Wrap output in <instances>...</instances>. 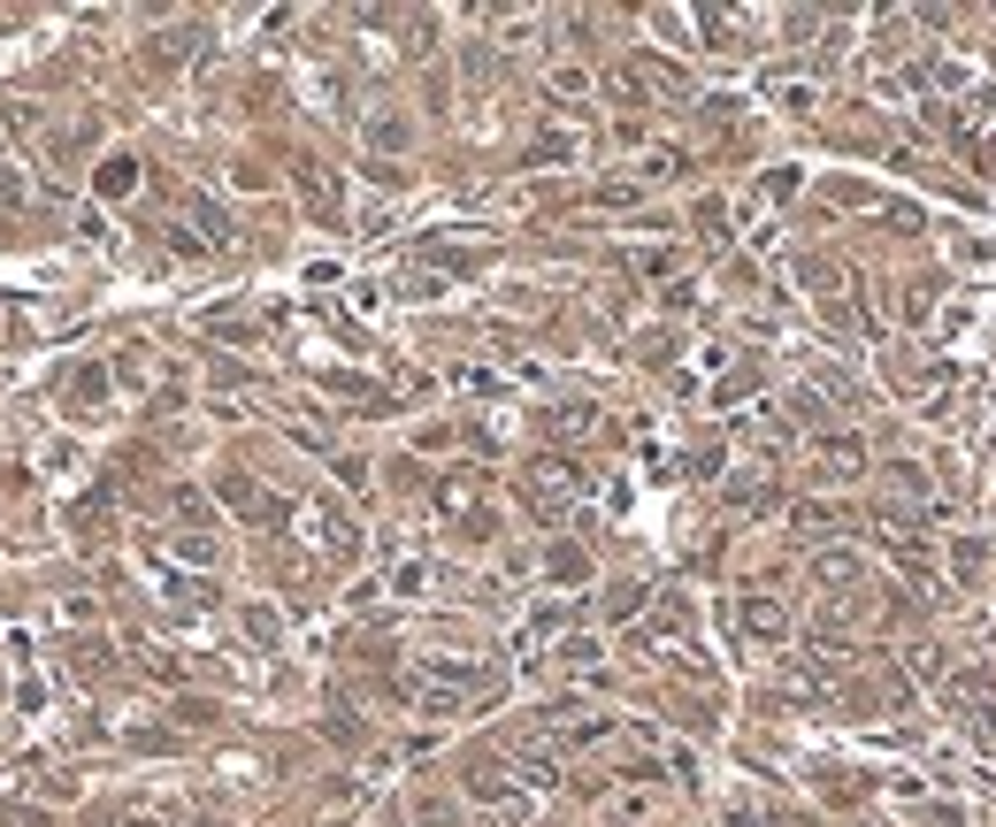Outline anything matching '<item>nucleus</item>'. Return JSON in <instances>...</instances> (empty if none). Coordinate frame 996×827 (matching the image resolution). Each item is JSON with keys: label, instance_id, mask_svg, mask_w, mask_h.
Segmentation results:
<instances>
[{"label": "nucleus", "instance_id": "nucleus-1", "mask_svg": "<svg viewBox=\"0 0 996 827\" xmlns=\"http://www.w3.org/2000/svg\"><path fill=\"white\" fill-rule=\"evenodd\" d=\"M744 629H751L759 644H775L790 621H782V606H775V598H744Z\"/></svg>", "mask_w": 996, "mask_h": 827}, {"label": "nucleus", "instance_id": "nucleus-2", "mask_svg": "<svg viewBox=\"0 0 996 827\" xmlns=\"http://www.w3.org/2000/svg\"><path fill=\"white\" fill-rule=\"evenodd\" d=\"M821 575H829V583H851V575H858V552H843V544L821 552Z\"/></svg>", "mask_w": 996, "mask_h": 827}, {"label": "nucleus", "instance_id": "nucleus-3", "mask_svg": "<svg viewBox=\"0 0 996 827\" xmlns=\"http://www.w3.org/2000/svg\"><path fill=\"white\" fill-rule=\"evenodd\" d=\"M552 575H560V583H583V552L560 544V552H552Z\"/></svg>", "mask_w": 996, "mask_h": 827}]
</instances>
